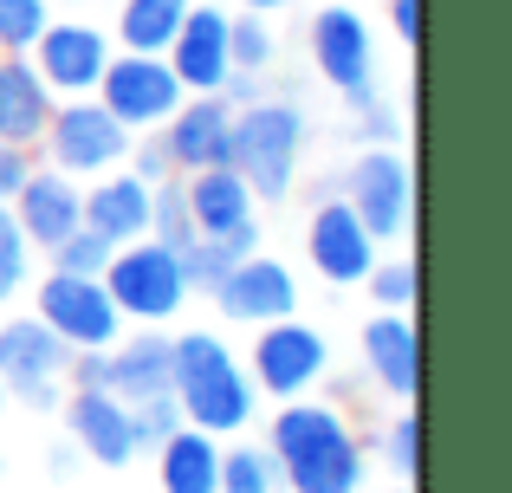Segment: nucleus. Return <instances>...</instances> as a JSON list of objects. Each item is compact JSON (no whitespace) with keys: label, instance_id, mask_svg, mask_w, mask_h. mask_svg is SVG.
Returning <instances> with one entry per match:
<instances>
[{"label":"nucleus","instance_id":"obj_38","mask_svg":"<svg viewBox=\"0 0 512 493\" xmlns=\"http://www.w3.org/2000/svg\"><path fill=\"white\" fill-rule=\"evenodd\" d=\"M104 370H111L104 351H72V357H65V377H72L78 390H104Z\"/></svg>","mask_w":512,"mask_h":493},{"label":"nucleus","instance_id":"obj_16","mask_svg":"<svg viewBox=\"0 0 512 493\" xmlns=\"http://www.w3.org/2000/svg\"><path fill=\"white\" fill-rule=\"evenodd\" d=\"M13 221H20V234H26V247H59L72 228H85V195L72 189V176H26L20 182V195H13Z\"/></svg>","mask_w":512,"mask_h":493},{"label":"nucleus","instance_id":"obj_41","mask_svg":"<svg viewBox=\"0 0 512 493\" xmlns=\"http://www.w3.org/2000/svg\"><path fill=\"white\" fill-rule=\"evenodd\" d=\"M253 13H273V7H292V0H247Z\"/></svg>","mask_w":512,"mask_h":493},{"label":"nucleus","instance_id":"obj_26","mask_svg":"<svg viewBox=\"0 0 512 493\" xmlns=\"http://www.w3.org/2000/svg\"><path fill=\"white\" fill-rule=\"evenodd\" d=\"M182 13H188V0H124L117 39H124V52H169Z\"/></svg>","mask_w":512,"mask_h":493},{"label":"nucleus","instance_id":"obj_14","mask_svg":"<svg viewBox=\"0 0 512 493\" xmlns=\"http://www.w3.org/2000/svg\"><path fill=\"white\" fill-rule=\"evenodd\" d=\"M163 59H169V72L182 78V91H221V78L234 72V59H227V13L188 0V13H182V26H175Z\"/></svg>","mask_w":512,"mask_h":493},{"label":"nucleus","instance_id":"obj_36","mask_svg":"<svg viewBox=\"0 0 512 493\" xmlns=\"http://www.w3.org/2000/svg\"><path fill=\"white\" fill-rule=\"evenodd\" d=\"M130 176H137V182H150V189L175 176V163H169V150H163V137H156V130H143L137 156H130Z\"/></svg>","mask_w":512,"mask_h":493},{"label":"nucleus","instance_id":"obj_21","mask_svg":"<svg viewBox=\"0 0 512 493\" xmlns=\"http://www.w3.org/2000/svg\"><path fill=\"white\" fill-rule=\"evenodd\" d=\"M85 228L104 234L111 247L143 241V234H150V182H137V176H98V189L85 195Z\"/></svg>","mask_w":512,"mask_h":493},{"label":"nucleus","instance_id":"obj_10","mask_svg":"<svg viewBox=\"0 0 512 493\" xmlns=\"http://www.w3.org/2000/svg\"><path fill=\"white\" fill-rule=\"evenodd\" d=\"M325 364H331V351H325V338H318L312 325H292V318L260 325V344H253V383H260L266 396H279V403L305 396L318 377H325Z\"/></svg>","mask_w":512,"mask_h":493},{"label":"nucleus","instance_id":"obj_29","mask_svg":"<svg viewBox=\"0 0 512 493\" xmlns=\"http://www.w3.org/2000/svg\"><path fill=\"white\" fill-rule=\"evenodd\" d=\"M273 487H279L273 448H234V455H221V493H273Z\"/></svg>","mask_w":512,"mask_h":493},{"label":"nucleus","instance_id":"obj_12","mask_svg":"<svg viewBox=\"0 0 512 493\" xmlns=\"http://www.w3.org/2000/svg\"><path fill=\"white\" fill-rule=\"evenodd\" d=\"M312 59H318V72L331 78V85L344 91L350 104H370L376 98V52H370V26L357 20L350 7H325L312 20Z\"/></svg>","mask_w":512,"mask_h":493},{"label":"nucleus","instance_id":"obj_9","mask_svg":"<svg viewBox=\"0 0 512 493\" xmlns=\"http://www.w3.org/2000/svg\"><path fill=\"white\" fill-rule=\"evenodd\" d=\"M39 318H46V331H59L72 351H104V344L117 338V325H124V312L111 305V292H104L98 273H52L46 292H39Z\"/></svg>","mask_w":512,"mask_h":493},{"label":"nucleus","instance_id":"obj_6","mask_svg":"<svg viewBox=\"0 0 512 493\" xmlns=\"http://www.w3.org/2000/svg\"><path fill=\"white\" fill-rule=\"evenodd\" d=\"M39 143L52 150L59 176H104L111 163H124V156H130V130L117 124L91 91H85V98H72V104H52L46 137H39Z\"/></svg>","mask_w":512,"mask_h":493},{"label":"nucleus","instance_id":"obj_28","mask_svg":"<svg viewBox=\"0 0 512 493\" xmlns=\"http://www.w3.org/2000/svg\"><path fill=\"white\" fill-rule=\"evenodd\" d=\"M227 59H234V72H266L273 65V26L260 20V13H227Z\"/></svg>","mask_w":512,"mask_h":493},{"label":"nucleus","instance_id":"obj_19","mask_svg":"<svg viewBox=\"0 0 512 493\" xmlns=\"http://www.w3.org/2000/svg\"><path fill=\"white\" fill-rule=\"evenodd\" d=\"M72 448L104 461V468H124L137 455V442H130V403H117L111 390H78L72 396Z\"/></svg>","mask_w":512,"mask_h":493},{"label":"nucleus","instance_id":"obj_33","mask_svg":"<svg viewBox=\"0 0 512 493\" xmlns=\"http://www.w3.org/2000/svg\"><path fill=\"white\" fill-rule=\"evenodd\" d=\"M383 461H389V474H409V481L422 474V422H415V409L383 429Z\"/></svg>","mask_w":512,"mask_h":493},{"label":"nucleus","instance_id":"obj_17","mask_svg":"<svg viewBox=\"0 0 512 493\" xmlns=\"http://www.w3.org/2000/svg\"><path fill=\"white\" fill-rule=\"evenodd\" d=\"M214 299H221L227 318H240V325H273V318H292V299H299V286H292V273L279 260H260V253H247V260L234 266V273L214 286Z\"/></svg>","mask_w":512,"mask_h":493},{"label":"nucleus","instance_id":"obj_8","mask_svg":"<svg viewBox=\"0 0 512 493\" xmlns=\"http://www.w3.org/2000/svg\"><path fill=\"white\" fill-rule=\"evenodd\" d=\"M344 202H350V215H357L376 241H396V234L409 228V208H415L409 163H402L389 143L363 150L357 163H350V176H344Z\"/></svg>","mask_w":512,"mask_h":493},{"label":"nucleus","instance_id":"obj_40","mask_svg":"<svg viewBox=\"0 0 512 493\" xmlns=\"http://www.w3.org/2000/svg\"><path fill=\"white\" fill-rule=\"evenodd\" d=\"M389 26L415 46V39H422V0H389Z\"/></svg>","mask_w":512,"mask_h":493},{"label":"nucleus","instance_id":"obj_7","mask_svg":"<svg viewBox=\"0 0 512 493\" xmlns=\"http://www.w3.org/2000/svg\"><path fill=\"white\" fill-rule=\"evenodd\" d=\"M65 357H72V344H65L59 331H46V318H13V325H0V383H7V396H20L26 409L59 403Z\"/></svg>","mask_w":512,"mask_h":493},{"label":"nucleus","instance_id":"obj_39","mask_svg":"<svg viewBox=\"0 0 512 493\" xmlns=\"http://www.w3.org/2000/svg\"><path fill=\"white\" fill-rule=\"evenodd\" d=\"M363 137H370V143H396L402 137V124H396V111H383V104H363Z\"/></svg>","mask_w":512,"mask_h":493},{"label":"nucleus","instance_id":"obj_27","mask_svg":"<svg viewBox=\"0 0 512 493\" xmlns=\"http://www.w3.org/2000/svg\"><path fill=\"white\" fill-rule=\"evenodd\" d=\"M150 241H163L175 260L195 247V215H188V195H182V182H175V176L150 189Z\"/></svg>","mask_w":512,"mask_h":493},{"label":"nucleus","instance_id":"obj_20","mask_svg":"<svg viewBox=\"0 0 512 493\" xmlns=\"http://www.w3.org/2000/svg\"><path fill=\"white\" fill-rule=\"evenodd\" d=\"M182 195H188V215H195V234H234V228L253 221V189L234 163L195 169V176L182 182Z\"/></svg>","mask_w":512,"mask_h":493},{"label":"nucleus","instance_id":"obj_23","mask_svg":"<svg viewBox=\"0 0 512 493\" xmlns=\"http://www.w3.org/2000/svg\"><path fill=\"white\" fill-rule=\"evenodd\" d=\"M169 338H156V331H143V338H130L124 351L111 357V370H104V390L117 396V403H143V396H169Z\"/></svg>","mask_w":512,"mask_h":493},{"label":"nucleus","instance_id":"obj_25","mask_svg":"<svg viewBox=\"0 0 512 493\" xmlns=\"http://www.w3.org/2000/svg\"><path fill=\"white\" fill-rule=\"evenodd\" d=\"M247 253H260V228H234V234H195V247L182 253V279L188 286H201V292H214L227 273H234Z\"/></svg>","mask_w":512,"mask_h":493},{"label":"nucleus","instance_id":"obj_43","mask_svg":"<svg viewBox=\"0 0 512 493\" xmlns=\"http://www.w3.org/2000/svg\"><path fill=\"white\" fill-rule=\"evenodd\" d=\"M402 493H415V487H402Z\"/></svg>","mask_w":512,"mask_h":493},{"label":"nucleus","instance_id":"obj_2","mask_svg":"<svg viewBox=\"0 0 512 493\" xmlns=\"http://www.w3.org/2000/svg\"><path fill=\"white\" fill-rule=\"evenodd\" d=\"M169 396L182 403V422L188 429H208V435H234L240 422L253 416V383L247 370L234 364V351H227L221 338H208V331H188V338L169 344Z\"/></svg>","mask_w":512,"mask_h":493},{"label":"nucleus","instance_id":"obj_18","mask_svg":"<svg viewBox=\"0 0 512 493\" xmlns=\"http://www.w3.org/2000/svg\"><path fill=\"white\" fill-rule=\"evenodd\" d=\"M46 117H52V91H46V78L33 72V59L0 52V143L33 150V143L46 137Z\"/></svg>","mask_w":512,"mask_h":493},{"label":"nucleus","instance_id":"obj_32","mask_svg":"<svg viewBox=\"0 0 512 493\" xmlns=\"http://www.w3.org/2000/svg\"><path fill=\"white\" fill-rule=\"evenodd\" d=\"M46 33V0H0V52H26Z\"/></svg>","mask_w":512,"mask_h":493},{"label":"nucleus","instance_id":"obj_15","mask_svg":"<svg viewBox=\"0 0 512 493\" xmlns=\"http://www.w3.org/2000/svg\"><path fill=\"white\" fill-rule=\"evenodd\" d=\"M305 247H312V266L331 286H357L376 266V234L350 215V202H318L312 228H305Z\"/></svg>","mask_w":512,"mask_h":493},{"label":"nucleus","instance_id":"obj_31","mask_svg":"<svg viewBox=\"0 0 512 493\" xmlns=\"http://www.w3.org/2000/svg\"><path fill=\"white\" fill-rule=\"evenodd\" d=\"M104 266H111V241L91 228H72L52 247V273H104Z\"/></svg>","mask_w":512,"mask_h":493},{"label":"nucleus","instance_id":"obj_42","mask_svg":"<svg viewBox=\"0 0 512 493\" xmlns=\"http://www.w3.org/2000/svg\"><path fill=\"white\" fill-rule=\"evenodd\" d=\"M0 403H7V383H0Z\"/></svg>","mask_w":512,"mask_h":493},{"label":"nucleus","instance_id":"obj_4","mask_svg":"<svg viewBox=\"0 0 512 493\" xmlns=\"http://www.w3.org/2000/svg\"><path fill=\"white\" fill-rule=\"evenodd\" d=\"M104 292H111V305L124 318H175V305L188 299V279H182V260L163 247V241H124L111 247V266H104Z\"/></svg>","mask_w":512,"mask_h":493},{"label":"nucleus","instance_id":"obj_34","mask_svg":"<svg viewBox=\"0 0 512 493\" xmlns=\"http://www.w3.org/2000/svg\"><path fill=\"white\" fill-rule=\"evenodd\" d=\"M20 279H26V234H20V221H13V208L0 202V299H13Z\"/></svg>","mask_w":512,"mask_h":493},{"label":"nucleus","instance_id":"obj_1","mask_svg":"<svg viewBox=\"0 0 512 493\" xmlns=\"http://www.w3.org/2000/svg\"><path fill=\"white\" fill-rule=\"evenodd\" d=\"M273 461L292 493H357L363 481V442L350 435V422L325 403H299V396L273 422Z\"/></svg>","mask_w":512,"mask_h":493},{"label":"nucleus","instance_id":"obj_30","mask_svg":"<svg viewBox=\"0 0 512 493\" xmlns=\"http://www.w3.org/2000/svg\"><path fill=\"white\" fill-rule=\"evenodd\" d=\"M175 429H182V403H175V396H143V403H130V442L137 448H163Z\"/></svg>","mask_w":512,"mask_h":493},{"label":"nucleus","instance_id":"obj_3","mask_svg":"<svg viewBox=\"0 0 512 493\" xmlns=\"http://www.w3.org/2000/svg\"><path fill=\"white\" fill-rule=\"evenodd\" d=\"M299 150H305V111L286 98H253L234 111V169L247 176L253 195H286L299 176Z\"/></svg>","mask_w":512,"mask_h":493},{"label":"nucleus","instance_id":"obj_11","mask_svg":"<svg viewBox=\"0 0 512 493\" xmlns=\"http://www.w3.org/2000/svg\"><path fill=\"white\" fill-rule=\"evenodd\" d=\"M163 150L182 176L195 169H221L234 163V104L221 91H195V98L175 104V117L163 124Z\"/></svg>","mask_w":512,"mask_h":493},{"label":"nucleus","instance_id":"obj_24","mask_svg":"<svg viewBox=\"0 0 512 493\" xmlns=\"http://www.w3.org/2000/svg\"><path fill=\"white\" fill-rule=\"evenodd\" d=\"M163 493H221V448L208 429H175L163 448Z\"/></svg>","mask_w":512,"mask_h":493},{"label":"nucleus","instance_id":"obj_35","mask_svg":"<svg viewBox=\"0 0 512 493\" xmlns=\"http://www.w3.org/2000/svg\"><path fill=\"white\" fill-rule=\"evenodd\" d=\"M370 292L376 305H389V312H402V305H415V266H370Z\"/></svg>","mask_w":512,"mask_h":493},{"label":"nucleus","instance_id":"obj_22","mask_svg":"<svg viewBox=\"0 0 512 493\" xmlns=\"http://www.w3.org/2000/svg\"><path fill=\"white\" fill-rule=\"evenodd\" d=\"M363 357H370L376 383H383L389 396H415V383H422V344H415V325L409 318H370V331H363Z\"/></svg>","mask_w":512,"mask_h":493},{"label":"nucleus","instance_id":"obj_13","mask_svg":"<svg viewBox=\"0 0 512 493\" xmlns=\"http://www.w3.org/2000/svg\"><path fill=\"white\" fill-rule=\"evenodd\" d=\"M33 72L46 78V91H65V98H85V91H98L104 78V59H111V39L98 33V26H52L33 39Z\"/></svg>","mask_w":512,"mask_h":493},{"label":"nucleus","instance_id":"obj_37","mask_svg":"<svg viewBox=\"0 0 512 493\" xmlns=\"http://www.w3.org/2000/svg\"><path fill=\"white\" fill-rule=\"evenodd\" d=\"M26 176H33V156H26L20 143H0V202H13Z\"/></svg>","mask_w":512,"mask_h":493},{"label":"nucleus","instance_id":"obj_5","mask_svg":"<svg viewBox=\"0 0 512 493\" xmlns=\"http://www.w3.org/2000/svg\"><path fill=\"white\" fill-rule=\"evenodd\" d=\"M182 98H188V91H182V78L169 72L163 52H124V59H104L98 104L124 130H163Z\"/></svg>","mask_w":512,"mask_h":493}]
</instances>
